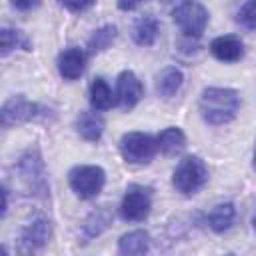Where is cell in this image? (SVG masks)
Here are the masks:
<instances>
[{"instance_id":"1","label":"cell","mask_w":256,"mask_h":256,"mask_svg":"<svg viewBox=\"0 0 256 256\" xmlns=\"http://www.w3.org/2000/svg\"><path fill=\"white\" fill-rule=\"evenodd\" d=\"M238 108L240 96L232 88H206L200 96V114L212 126L228 124L234 120Z\"/></svg>"},{"instance_id":"2","label":"cell","mask_w":256,"mask_h":256,"mask_svg":"<svg viewBox=\"0 0 256 256\" xmlns=\"http://www.w3.org/2000/svg\"><path fill=\"white\" fill-rule=\"evenodd\" d=\"M208 182V168L198 156H186L174 170L172 184L184 196L196 194Z\"/></svg>"},{"instance_id":"3","label":"cell","mask_w":256,"mask_h":256,"mask_svg":"<svg viewBox=\"0 0 256 256\" xmlns=\"http://www.w3.org/2000/svg\"><path fill=\"white\" fill-rule=\"evenodd\" d=\"M172 18L188 38H200L208 26V10L198 0H182L174 8Z\"/></svg>"},{"instance_id":"4","label":"cell","mask_w":256,"mask_h":256,"mask_svg":"<svg viewBox=\"0 0 256 256\" xmlns=\"http://www.w3.org/2000/svg\"><path fill=\"white\" fill-rule=\"evenodd\" d=\"M68 182L78 198L90 200L102 192L106 184V172L100 166H76L70 170Z\"/></svg>"},{"instance_id":"5","label":"cell","mask_w":256,"mask_h":256,"mask_svg":"<svg viewBox=\"0 0 256 256\" xmlns=\"http://www.w3.org/2000/svg\"><path fill=\"white\" fill-rule=\"evenodd\" d=\"M158 152L156 138L144 132H128L120 140V154L130 164H148Z\"/></svg>"},{"instance_id":"6","label":"cell","mask_w":256,"mask_h":256,"mask_svg":"<svg viewBox=\"0 0 256 256\" xmlns=\"http://www.w3.org/2000/svg\"><path fill=\"white\" fill-rule=\"evenodd\" d=\"M152 208V190L144 186H130L122 198L120 214L128 222H142Z\"/></svg>"},{"instance_id":"7","label":"cell","mask_w":256,"mask_h":256,"mask_svg":"<svg viewBox=\"0 0 256 256\" xmlns=\"http://www.w3.org/2000/svg\"><path fill=\"white\" fill-rule=\"evenodd\" d=\"M38 112V106L30 100H26L24 96H14L10 98L2 110H0V122L4 128H10V126H16V124H22V122H28L36 116Z\"/></svg>"},{"instance_id":"8","label":"cell","mask_w":256,"mask_h":256,"mask_svg":"<svg viewBox=\"0 0 256 256\" xmlns=\"http://www.w3.org/2000/svg\"><path fill=\"white\" fill-rule=\"evenodd\" d=\"M116 88H118V102L124 110H132L144 96V86L132 70L120 72Z\"/></svg>"},{"instance_id":"9","label":"cell","mask_w":256,"mask_h":256,"mask_svg":"<svg viewBox=\"0 0 256 256\" xmlns=\"http://www.w3.org/2000/svg\"><path fill=\"white\" fill-rule=\"evenodd\" d=\"M20 172L24 176V180L28 182V186L34 190V192H46V178H44V164H42V158L38 156V152L30 150L22 156L20 160Z\"/></svg>"},{"instance_id":"10","label":"cell","mask_w":256,"mask_h":256,"mask_svg":"<svg viewBox=\"0 0 256 256\" xmlns=\"http://www.w3.org/2000/svg\"><path fill=\"white\" fill-rule=\"evenodd\" d=\"M86 54L80 48H68L58 56V72L64 80H76L84 74Z\"/></svg>"},{"instance_id":"11","label":"cell","mask_w":256,"mask_h":256,"mask_svg":"<svg viewBox=\"0 0 256 256\" xmlns=\"http://www.w3.org/2000/svg\"><path fill=\"white\" fill-rule=\"evenodd\" d=\"M50 222L46 218H34L24 230H22V236H20V242H22V248L24 250H38L42 248L48 238H50Z\"/></svg>"},{"instance_id":"12","label":"cell","mask_w":256,"mask_h":256,"mask_svg":"<svg viewBox=\"0 0 256 256\" xmlns=\"http://www.w3.org/2000/svg\"><path fill=\"white\" fill-rule=\"evenodd\" d=\"M210 52L220 62H238L244 56V46L236 36H218L210 42Z\"/></svg>"},{"instance_id":"13","label":"cell","mask_w":256,"mask_h":256,"mask_svg":"<svg viewBox=\"0 0 256 256\" xmlns=\"http://www.w3.org/2000/svg\"><path fill=\"white\" fill-rule=\"evenodd\" d=\"M158 32H160V24L152 14L140 16L132 26V38L138 46H152L158 38Z\"/></svg>"},{"instance_id":"14","label":"cell","mask_w":256,"mask_h":256,"mask_svg":"<svg viewBox=\"0 0 256 256\" xmlns=\"http://www.w3.org/2000/svg\"><path fill=\"white\" fill-rule=\"evenodd\" d=\"M76 130L84 140L98 142L102 132H104V120L96 112H82L76 120Z\"/></svg>"},{"instance_id":"15","label":"cell","mask_w":256,"mask_h":256,"mask_svg":"<svg viewBox=\"0 0 256 256\" xmlns=\"http://www.w3.org/2000/svg\"><path fill=\"white\" fill-rule=\"evenodd\" d=\"M158 150L166 156H176L186 148V136L180 128H166L156 136Z\"/></svg>"},{"instance_id":"16","label":"cell","mask_w":256,"mask_h":256,"mask_svg":"<svg viewBox=\"0 0 256 256\" xmlns=\"http://www.w3.org/2000/svg\"><path fill=\"white\" fill-rule=\"evenodd\" d=\"M148 248H150V236L144 230H132V232L124 234L118 242V252L128 254V256L144 254V252H148Z\"/></svg>"},{"instance_id":"17","label":"cell","mask_w":256,"mask_h":256,"mask_svg":"<svg viewBox=\"0 0 256 256\" xmlns=\"http://www.w3.org/2000/svg\"><path fill=\"white\" fill-rule=\"evenodd\" d=\"M182 80H184V76L178 68H166L156 78V90L162 98H172L180 90Z\"/></svg>"},{"instance_id":"18","label":"cell","mask_w":256,"mask_h":256,"mask_svg":"<svg viewBox=\"0 0 256 256\" xmlns=\"http://www.w3.org/2000/svg\"><path fill=\"white\" fill-rule=\"evenodd\" d=\"M90 104L94 110H108L114 106L112 88L104 78H94V82L90 84Z\"/></svg>"},{"instance_id":"19","label":"cell","mask_w":256,"mask_h":256,"mask_svg":"<svg viewBox=\"0 0 256 256\" xmlns=\"http://www.w3.org/2000/svg\"><path fill=\"white\" fill-rule=\"evenodd\" d=\"M234 216H236V210H234V204L226 202V204H218L210 216H208V224L214 232H226L232 222H234Z\"/></svg>"},{"instance_id":"20","label":"cell","mask_w":256,"mask_h":256,"mask_svg":"<svg viewBox=\"0 0 256 256\" xmlns=\"http://www.w3.org/2000/svg\"><path fill=\"white\" fill-rule=\"evenodd\" d=\"M114 40H116V26L114 24H106V26L98 28L88 40V54H98V52L106 50Z\"/></svg>"},{"instance_id":"21","label":"cell","mask_w":256,"mask_h":256,"mask_svg":"<svg viewBox=\"0 0 256 256\" xmlns=\"http://www.w3.org/2000/svg\"><path fill=\"white\" fill-rule=\"evenodd\" d=\"M26 48L30 50L28 40L18 32V30H10V28H2L0 30V48H2V56H8L14 48Z\"/></svg>"},{"instance_id":"22","label":"cell","mask_w":256,"mask_h":256,"mask_svg":"<svg viewBox=\"0 0 256 256\" xmlns=\"http://www.w3.org/2000/svg\"><path fill=\"white\" fill-rule=\"evenodd\" d=\"M238 22L250 30H256V0H248L240 12H238Z\"/></svg>"},{"instance_id":"23","label":"cell","mask_w":256,"mask_h":256,"mask_svg":"<svg viewBox=\"0 0 256 256\" xmlns=\"http://www.w3.org/2000/svg\"><path fill=\"white\" fill-rule=\"evenodd\" d=\"M96 0H60V4L64 8H68L70 12H84L88 10Z\"/></svg>"},{"instance_id":"24","label":"cell","mask_w":256,"mask_h":256,"mask_svg":"<svg viewBox=\"0 0 256 256\" xmlns=\"http://www.w3.org/2000/svg\"><path fill=\"white\" fill-rule=\"evenodd\" d=\"M10 2L18 10H32V8H36L40 4V0H10Z\"/></svg>"},{"instance_id":"25","label":"cell","mask_w":256,"mask_h":256,"mask_svg":"<svg viewBox=\"0 0 256 256\" xmlns=\"http://www.w3.org/2000/svg\"><path fill=\"white\" fill-rule=\"evenodd\" d=\"M142 2H146V0H118V8L124 10V12H128V10L138 8Z\"/></svg>"},{"instance_id":"26","label":"cell","mask_w":256,"mask_h":256,"mask_svg":"<svg viewBox=\"0 0 256 256\" xmlns=\"http://www.w3.org/2000/svg\"><path fill=\"white\" fill-rule=\"evenodd\" d=\"M254 170H256V148H254Z\"/></svg>"},{"instance_id":"27","label":"cell","mask_w":256,"mask_h":256,"mask_svg":"<svg viewBox=\"0 0 256 256\" xmlns=\"http://www.w3.org/2000/svg\"><path fill=\"white\" fill-rule=\"evenodd\" d=\"M254 230H256V216H254Z\"/></svg>"}]
</instances>
